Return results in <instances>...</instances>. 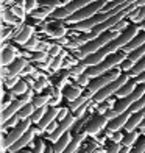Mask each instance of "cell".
<instances>
[{"label": "cell", "instance_id": "bcb514c9", "mask_svg": "<svg viewBox=\"0 0 145 153\" xmlns=\"http://www.w3.org/2000/svg\"><path fill=\"white\" fill-rule=\"evenodd\" d=\"M89 102H91V100H89ZM89 102H87V103H84V105H83L81 108H78L77 111H75V117H77V119H81V117L84 116V113H86L87 108H89Z\"/></svg>", "mask_w": 145, "mask_h": 153}, {"label": "cell", "instance_id": "4dcf8cb0", "mask_svg": "<svg viewBox=\"0 0 145 153\" xmlns=\"http://www.w3.org/2000/svg\"><path fill=\"white\" fill-rule=\"evenodd\" d=\"M139 134H141V131H129V133L125 134V139H123V145L125 147H133L134 142H137V139H139Z\"/></svg>", "mask_w": 145, "mask_h": 153}, {"label": "cell", "instance_id": "d6986e66", "mask_svg": "<svg viewBox=\"0 0 145 153\" xmlns=\"http://www.w3.org/2000/svg\"><path fill=\"white\" fill-rule=\"evenodd\" d=\"M63 95L69 102H73V100H77L78 97L83 95V89H81V86H67V88L63 89Z\"/></svg>", "mask_w": 145, "mask_h": 153}, {"label": "cell", "instance_id": "ac0fdd59", "mask_svg": "<svg viewBox=\"0 0 145 153\" xmlns=\"http://www.w3.org/2000/svg\"><path fill=\"white\" fill-rule=\"evenodd\" d=\"M136 88H137L136 80H129L127 85H123L119 91L115 92V97H117V99H125V97H128L129 94H133L136 91Z\"/></svg>", "mask_w": 145, "mask_h": 153}, {"label": "cell", "instance_id": "ab89813d", "mask_svg": "<svg viewBox=\"0 0 145 153\" xmlns=\"http://www.w3.org/2000/svg\"><path fill=\"white\" fill-rule=\"evenodd\" d=\"M10 10L13 11V14H14L16 17H19L20 20H24V19H25V14H27V13H25V10H24L22 6H20V5H16V6H11Z\"/></svg>", "mask_w": 145, "mask_h": 153}, {"label": "cell", "instance_id": "d4e9b609", "mask_svg": "<svg viewBox=\"0 0 145 153\" xmlns=\"http://www.w3.org/2000/svg\"><path fill=\"white\" fill-rule=\"evenodd\" d=\"M87 66L84 64L83 61H80V62H77L75 66H72V67H69L67 71H69V74H70V76H75V78H78L80 75H83L86 71H87Z\"/></svg>", "mask_w": 145, "mask_h": 153}, {"label": "cell", "instance_id": "ee69618b", "mask_svg": "<svg viewBox=\"0 0 145 153\" xmlns=\"http://www.w3.org/2000/svg\"><path fill=\"white\" fill-rule=\"evenodd\" d=\"M109 137H111L112 142H123V139H125V133H122V131H114V133L109 134Z\"/></svg>", "mask_w": 145, "mask_h": 153}, {"label": "cell", "instance_id": "74e56055", "mask_svg": "<svg viewBox=\"0 0 145 153\" xmlns=\"http://www.w3.org/2000/svg\"><path fill=\"white\" fill-rule=\"evenodd\" d=\"M48 85H50V81H48V78L42 75V76H41V78L36 81V85H34V88H33V89H34V91H38V92H39V91H42L44 88H47Z\"/></svg>", "mask_w": 145, "mask_h": 153}, {"label": "cell", "instance_id": "603a6c76", "mask_svg": "<svg viewBox=\"0 0 145 153\" xmlns=\"http://www.w3.org/2000/svg\"><path fill=\"white\" fill-rule=\"evenodd\" d=\"M72 139H73V137H72V134L67 131V133H66L63 137H61L58 142H55V145H53L55 153H63V152H64V150L69 147V144L72 142Z\"/></svg>", "mask_w": 145, "mask_h": 153}, {"label": "cell", "instance_id": "d590c367", "mask_svg": "<svg viewBox=\"0 0 145 153\" xmlns=\"http://www.w3.org/2000/svg\"><path fill=\"white\" fill-rule=\"evenodd\" d=\"M39 44H41V41H39L36 36H33V38L28 41V42L24 45V47H25V50H28V52H38Z\"/></svg>", "mask_w": 145, "mask_h": 153}, {"label": "cell", "instance_id": "5b68a950", "mask_svg": "<svg viewBox=\"0 0 145 153\" xmlns=\"http://www.w3.org/2000/svg\"><path fill=\"white\" fill-rule=\"evenodd\" d=\"M129 78H131V76H129L127 72L122 74L115 81L109 83V85H108L106 88H103L98 94H95V95H94V102H95V103H103L105 100H108L111 95H115V92L119 91L123 85H127V83L129 81Z\"/></svg>", "mask_w": 145, "mask_h": 153}, {"label": "cell", "instance_id": "db71d44e", "mask_svg": "<svg viewBox=\"0 0 145 153\" xmlns=\"http://www.w3.org/2000/svg\"><path fill=\"white\" fill-rule=\"evenodd\" d=\"M131 149H133V147H125V145H123L122 150H120L119 153H129V152H131Z\"/></svg>", "mask_w": 145, "mask_h": 153}, {"label": "cell", "instance_id": "f35d334b", "mask_svg": "<svg viewBox=\"0 0 145 153\" xmlns=\"http://www.w3.org/2000/svg\"><path fill=\"white\" fill-rule=\"evenodd\" d=\"M64 56H66V53L63 52L59 55V56H56V58H53V62H52V69L53 71H59L61 67H63V62H64Z\"/></svg>", "mask_w": 145, "mask_h": 153}, {"label": "cell", "instance_id": "8fae6325", "mask_svg": "<svg viewBox=\"0 0 145 153\" xmlns=\"http://www.w3.org/2000/svg\"><path fill=\"white\" fill-rule=\"evenodd\" d=\"M33 33H34V30H33L31 25H20V27H17V30H16L14 41L17 44H20V45H25L34 36Z\"/></svg>", "mask_w": 145, "mask_h": 153}, {"label": "cell", "instance_id": "5bb4252c", "mask_svg": "<svg viewBox=\"0 0 145 153\" xmlns=\"http://www.w3.org/2000/svg\"><path fill=\"white\" fill-rule=\"evenodd\" d=\"M36 133H38V130H33V128H30V130L27 131V133H25L22 137L19 139L17 142H14V144H13L11 147H10L11 153H16V152H19V150H22L24 147H27V145H28V144L33 141V139H34V134H36Z\"/></svg>", "mask_w": 145, "mask_h": 153}, {"label": "cell", "instance_id": "4fadbf2b", "mask_svg": "<svg viewBox=\"0 0 145 153\" xmlns=\"http://www.w3.org/2000/svg\"><path fill=\"white\" fill-rule=\"evenodd\" d=\"M25 105H27V103H25V102H24L22 99H19V100H14V102H13V103H11V105H10L8 108L2 111V122L5 123L6 120H10L11 117H14V116H16V114H17L19 111L22 109V108H24Z\"/></svg>", "mask_w": 145, "mask_h": 153}, {"label": "cell", "instance_id": "f1b7e54d", "mask_svg": "<svg viewBox=\"0 0 145 153\" xmlns=\"http://www.w3.org/2000/svg\"><path fill=\"white\" fill-rule=\"evenodd\" d=\"M28 86H30V85L27 83V80H20L17 85L11 89V92L14 94V95H24V94H27V92L30 91Z\"/></svg>", "mask_w": 145, "mask_h": 153}, {"label": "cell", "instance_id": "1f68e13d", "mask_svg": "<svg viewBox=\"0 0 145 153\" xmlns=\"http://www.w3.org/2000/svg\"><path fill=\"white\" fill-rule=\"evenodd\" d=\"M133 22L136 24H142L145 20V6H141V8H137L134 13H131V14L128 16Z\"/></svg>", "mask_w": 145, "mask_h": 153}, {"label": "cell", "instance_id": "f6af8a7d", "mask_svg": "<svg viewBox=\"0 0 145 153\" xmlns=\"http://www.w3.org/2000/svg\"><path fill=\"white\" fill-rule=\"evenodd\" d=\"M20 119H19V117L17 116H14V117H11V119L10 120H6L5 123H3V130H6V128H14V127H17V122H19Z\"/></svg>", "mask_w": 145, "mask_h": 153}, {"label": "cell", "instance_id": "681fc988", "mask_svg": "<svg viewBox=\"0 0 145 153\" xmlns=\"http://www.w3.org/2000/svg\"><path fill=\"white\" fill-rule=\"evenodd\" d=\"M34 72H36V69H34L31 64H28L25 69H24V72H22V76H27V75H33Z\"/></svg>", "mask_w": 145, "mask_h": 153}, {"label": "cell", "instance_id": "836d02e7", "mask_svg": "<svg viewBox=\"0 0 145 153\" xmlns=\"http://www.w3.org/2000/svg\"><path fill=\"white\" fill-rule=\"evenodd\" d=\"M47 111H48V106H42V108H38L36 111L33 113V116H31V120L34 122V123H39L41 120H42V117L47 114Z\"/></svg>", "mask_w": 145, "mask_h": 153}, {"label": "cell", "instance_id": "b9f144b4", "mask_svg": "<svg viewBox=\"0 0 145 153\" xmlns=\"http://www.w3.org/2000/svg\"><path fill=\"white\" fill-rule=\"evenodd\" d=\"M61 53H63V48H61V45H59V44H53V45H52V48L48 50V55H50L52 58L59 56Z\"/></svg>", "mask_w": 145, "mask_h": 153}, {"label": "cell", "instance_id": "7bdbcfd3", "mask_svg": "<svg viewBox=\"0 0 145 153\" xmlns=\"http://www.w3.org/2000/svg\"><path fill=\"white\" fill-rule=\"evenodd\" d=\"M134 64H136V62H133V61H131L129 58H127V59L123 61V62H122V64H120L119 67L122 69V72H129L131 69L134 67Z\"/></svg>", "mask_w": 145, "mask_h": 153}, {"label": "cell", "instance_id": "30bf717a", "mask_svg": "<svg viewBox=\"0 0 145 153\" xmlns=\"http://www.w3.org/2000/svg\"><path fill=\"white\" fill-rule=\"evenodd\" d=\"M133 116V113L128 109V111H125L123 114H120V116H117L114 120H111L109 122V125H108V131H106V136H109L111 133H114V131H119L120 128H125V125H127V122L129 120V117Z\"/></svg>", "mask_w": 145, "mask_h": 153}, {"label": "cell", "instance_id": "7a4b0ae2", "mask_svg": "<svg viewBox=\"0 0 145 153\" xmlns=\"http://www.w3.org/2000/svg\"><path fill=\"white\" fill-rule=\"evenodd\" d=\"M128 55H129V53H127L125 50L115 52V53H112V55H109V56H108L105 61H101L100 64H97V66H94V67H89L86 72H87V75L91 76V78H97V76L103 75V74L108 72V71H112V67L120 66L122 62L128 58Z\"/></svg>", "mask_w": 145, "mask_h": 153}, {"label": "cell", "instance_id": "e575fe53", "mask_svg": "<svg viewBox=\"0 0 145 153\" xmlns=\"http://www.w3.org/2000/svg\"><path fill=\"white\" fill-rule=\"evenodd\" d=\"M39 8V2L38 0H25V5H24V10L27 14H31L33 11H36Z\"/></svg>", "mask_w": 145, "mask_h": 153}, {"label": "cell", "instance_id": "2e32d148", "mask_svg": "<svg viewBox=\"0 0 145 153\" xmlns=\"http://www.w3.org/2000/svg\"><path fill=\"white\" fill-rule=\"evenodd\" d=\"M145 119V108L137 111V113H133V116L129 117V120L127 122L125 125V130L127 133H129V131H134L136 128H139V125L142 123V120Z\"/></svg>", "mask_w": 145, "mask_h": 153}, {"label": "cell", "instance_id": "816d5d0a", "mask_svg": "<svg viewBox=\"0 0 145 153\" xmlns=\"http://www.w3.org/2000/svg\"><path fill=\"white\" fill-rule=\"evenodd\" d=\"M58 127H59V123H58V122H52L50 125H48V128H47L45 131H47V133H48V134H52V133H53V131H55V130H56V128H58Z\"/></svg>", "mask_w": 145, "mask_h": 153}, {"label": "cell", "instance_id": "9a60e30c", "mask_svg": "<svg viewBox=\"0 0 145 153\" xmlns=\"http://www.w3.org/2000/svg\"><path fill=\"white\" fill-rule=\"evenodd\" d=\"M16 59H17L16 48H14V47H8L6 44H3V47H2V66H3V67H8V66H11Z\"/></svg>", "mask_w": 145, "mask_h": 153}, {"label": "cell", "instance_id": "8d00e7d4", "mask_svg": "<svg viewBox=\"0 0 145 153\" xmlns=\"http://www.w3.org/2000/svg\"><path fill=\"white\" fill-rule=\"evenodd\" d=\"M91 80H92V78L87 75V72H84L83 75H80L78 78H77V85L81 86V88H87L89 85H91Z\"/></svg>", "mask_w": 145, "mask_h": 153}, {"label": "cell", "instance_id": "ba28073f", "mask_svg": "<svg viewBox=\"0 0 145 153\" xmlns=\"http://www.w3.org/2000/svg\"><path fill=\"white\" fill-rule=\"evenodd\" d=\"M77 120H78V119L75 117V114H73V116H72V114H69L63 122H59V127L55 130L52 134H48V139H50L52 142H58L59 139L63 137L69 130H72V128H73V125H75V122H77Z\"/></svg>", "mask_w": 145, "mask_h": 153}, {"label": "cell", "instance_id": "7c38bea8", "mask_svg": "<svg viewBox=\"0 0 145 153\" xmlns=\"http://www.w3.org/2000/svg\"><path fill=\"white\" fill-rule=\"evenodd\" d=\"M59 113H61V108H58V106H50V108H48L47 114L42 117V120L38 123V130L41 131V133H42V131H45L52 122H55V120L58 119Z\"/></svg>", "mask_w": 145, "mask_h": 153}, {"label": "cell", "instance_id": "52a82bcc", "mask_svg": "<svg viewBox=\"0 0 145 153\" xmlns=\"http://www.w3.org/2000/svg\"><path fill=\"white\" fill-rule=\"evenodd\" d=\"M67 24L64 20H59V19H50L48 22H45L42 27H44V31L48 34L50 38H55V39H61L67 34Z\"/></svg>", "mask_w": 145, "mask_h": 153}, {"label": "cell", "instance_id": "83f0119b", "mask_svg": "<svg viewBox=\"0 0 145 153\" xmlns=\"http://www.w3.org/2000/svg\"><path fill=\"white\" fill-rule=\"evenodd\" d=\"M50 100H52V92H50V94H44V95H38V97H34L31 103H33V105L36 106V109H38V108L47 106L48 103H50Z\"/></svg>", "mask_w": 145, "mask_h": 153}, {"label": "cell", "instance_id": "4316f807", "mask_svg": "<svg viewBox=\"0 0 145 153\" xmlns=\"http://www.w3.org/2000/svg\"><path fill=\"white\" fill-rule=\"evenodd\" d=\"M144 72H145V56H144L142 59L137 61L136 64H134V67L131 69L129 72H127V74H128L129 76H133V78H137V76H139L141 74H144Z\"/></svg>", "mask_w": 145, "mask_h": 153}, {"label": "cell", "instance_id": "44dd1931", "mask_svg": "<svg viewBox=\"0 0 145 153\" xmlns=\"http://www.w3.org/2000/svg\"><path fill=\"white\" fill-rule=\"evenodd\" d=\"M28 66V61H27L25 58H17L13 64L8 67L10 69V75H22L24 69Z\"/></svg>", "mask_w": 145, "mask_h": 153}, {"label": "cell", "instance_id": "f5cc1de1", "mask_svg": "<svg viewBox=\"0 0 145 153\" xmlns=\"http://www.w3.org/2000/svg\"><path fill=\"white\" fill-rule=\"evenodd\" d=\"M136 83H137V85H142V83H145V72L137 76V78H136Z\"/></svg>", "mask_w": 145, "mask_h": 153}, {"label": "cell", "instance_id": "9f6ffc18", "mask_svg": "<svg viewBox=\"0 0 145 153\" xmlns=\"http://www.w3.org/2000/svg\"><path fill=\"white\" fill-rule=\"evenodd\" d=\"M44 153H55V149H53V147H47Z\"/></svg>", "mask_w": 145, "mask_h": 153}, {"label": "cell", "instance_id": "484cf974", "mask_svg": "<svg viewBox=\"0 0 145 153\" xmlns=\"http://www.w3.org/2000/svg\"><path fill=\"white\" fill-rule=\"evenodd\" d=\"M34 111H36V106H34L33 103H28V105H25V106H24L22 109H20L16 116L19 117L20 120H25V119H30V117L33 116Z\"/></svg>", "mask_w": 145, "mask_h": 153}, {"label": "cell", "instance_id": "e0dca14e", "mask_svg": "<svg viewBox=\"0 0 145 153\" xmlns=\"http://www.w3.org/2000/svg\"><path fill=\"white\" fill-rule=\"evenodd\" d=\"M145 44V30H142L137 36L131 41V42L128 44V45H125L123 47V50H125L127 53H131V52H134L136 48H139V47H142Z\"/></svg>", "mask_w": 145, "mask_h": 153}, {"label": "cell", "instance_id": "7402d4cb", "mask_svg": "<svg viewBox=\"0 0 145 153\" xmlns=\"http://www.w3.org/2000/svg\"><path fill=\"white\" fill-rule=\"evenodd\" d=\"M86 136H87V134L84 133V131H83V133H78L77 136L72 139V142L69 144V147H67L63 153H77V152H78V147L81 145V142L84 141V137H86Z\"/></svg>", "mask_w": 145, "mask_h": 153}, {"label": "cell", "instance_id": "8992f818", "mask_svg": "<svg viewBox=\"0 0 145 153\" xmlns=\"http://www.w3.org/2000/svg\"><path fill=\"white\" fill-rule=\"evenodd\" d=\"M31 123H33V120H31V117L30 119H25V120H20V123L17 125V127H14L10 133H8V136H6L5 139H3V144H2V149H3V152H6L14 142H17L20 137H22L27 131H28L30 128H31Z\"/></svg>", "mask_w": 145, "mask_h": 153}, {"label": "cell", "instance_id": "d6a6232c", "mask_svg": "<svg viewBox=\"0 0 145 153\" xmlns=\"http://www.w3.org/2000/svg\"><path fill=\"white\" fill-rule=\"evenodd\" d=\"M48 58H50V55H48L47 52H36L34 55L30 56V59L33 62H38V64H41V62H47Z\"/></svg>", "mask_w": 145, "mask_h": 153}, {"label": "cell", "instance_id": "60d3db41", "mask_svg": "<svg viewBox=\"0 0 145 153\" xmlns=\"http://www.w3.org/2000/svg\"><path fill=\"white\" fill-rule=\"evenodd\" d=\"M19 81H20V78H19L17 75H10L8 78H5V86L8 88V89H13Z\"/></svg>", "mask_w": 145, "mask_h": 153}, {"label": "cell", "instance_id": "c3c4849f", "mask_svg": "<svg viewBox=\"0 0 145 153\" xmlns=\"http://www.w3.org/2000/svg\"><path fill=\"white\" fill-rule=\"evenodd\" d=\"M45 149H47V147H44V141H41V139H39V141L36 142V145H34L33 153H44Z\"/></svg>", "mask_w": 145, "mask_h": 153}, {"label": "cell", "instance_id": "ffe728a7", "mask_svg": "<svg viewBox=\"0 0 145 153\" xmlns=\"http://www.w3.org/2000/svg\"><path fill=\"white\" fill-rule=\"evenodd\" d=\"M56 11L55 8H52V6H39V8L36 10V11H33L31 13V16L34 17V19H38V20H44V19H47V17H52V14Z\"/></svg>", "mask_w": 145, "mask_h": 153}, {"label": "cell", "instance_id": "7dc6e473", "mask_svg": "<svg viewBox=\"0 0 145 153\" xmlns=\"http://www.w3.org/2000/svg\"><path fill=\"white\" fill-rule=\"evenodd\" d=\"M120 150H122V145H120L119 142H112V144L108 147L106 153H119Z\"/></svg>", "mask_w": 145, "mask_h": 153}, {"label": "cell", "instance_id": "f907efd6", "mask_svg": "<svg viewBox=\"0 0 145 153\" xmlns=\"http://www.w3.org/2000/svg\"><path fill=\"white\" fill-rule=\"evenodd\" d=\"M67 116H69V108H61V113H59V116H58V120L63 122Z\"/></svg>", "mask_w": 145, "mask_h": 153}, {"label": "cell", "instance_id": "6da1fadb", "mask_svg": "<svg viewBox=\"0 0 145 153\" xmlns=\"http://www.w3.org/2000/svg\"><path fill=\"white\" fill-rule=\"evenodd\" d=\"M119 36H120V33L112 31V30H108L106 33L100 34L97 39H94V41H91V42L84 44L81 48H78V52L75 53V58H78L80 61H83L86 56H89V55H92V53H95V52H98L100 48H103L105 45H108L109 42H112V41L117 39Z\"/></svg>", "mask_w": 145, "mask_h": 153}, {"label": "cell", "instance_id": "3957f363", "mask_svg": "<svg viewBox=\"0 0 145 153\" xmlns=\"http://www.w3.org/2000/svg\"><path fill=\"white\" fill-rule=\"evenodd\" d=\"M108 3H109V0H97V2L84 6V8H81L80 11H77L75 14H72L69 19H66L64 22L67 25H75L78 22H83V20H86L89 17H94L95 14H98V13L105 8Z\"/></svg>", "mask_w": 145, "mask_h": 153}, {"label": "cell", "instance_id": "11a10c76", "mask_svg": "<svg viewBox=\"0 0 145 153\" xmlns=\"http://www.w3.org/2000/svg\"><path fill=\"white\" fill-rule=\"evenodd\" d=\"M136 6L141 8V6H145V0H136Z\"/></svg>", "mask_w": 145, "mask_h": 153}, {"label": "cell", "instance_id": "9c48e42d", "mask_svg": "<svg viewBox=\"0 0 145 153\" xmlns=\"http://www.w3.org/2000/svg\"><path fill=\"white\" fill-rule=\"evenodd\" d=\"M106 125H109V119H108L105 114H98L97 117H94L91 122H87V123H86L84 133L89 134V136H95V134H98L100 131L105 130V128H106Z\"/></svg>", "mask_w": 145, "mask_h": 153}, {"label": "cell", "instance_id": "277c9868", "mask_svg": "<svg viewBox=\"0 0 145 153\" xmlns=\"http://www.w3.org/2000/svg\"><path fill=\"white\" fill-rule=\"evenodd\" d=\"M120 72H122V69L119 67V69H112V71H109L108 74H103L100 76H97V78H92L91 85L87 86L86 95H89L91 99H94L95 94H98L103 88H106L109 83H112V81H115L117 78H119V76L122 75Z\"/></svg>", "mask_w": 145, "mask_h": 153}, {"label": "cell", "instance_id": "f546056e", "mask_svg": "<svg viewBox=\"0 0 145 153\" xmlns=\"http://www.w3.org/2000/svg\"><path fill=\"white\" fill-rule=\"evenodd\" d=\"M89 100H91V97H89V95H86V94H83L81 97H78L77 100H73V102H70V103H69V109H72L73 113H75V111H77L78 108H81V106L84 105V103H87Z\"/></svg>", "mask_w": 145, "mask_h": 153}, {"label": "cell", "instance_id": "cb8c5ba5", "mask_svg": "<svg viewBox=\"0 0 145 153\" xmlns=\"http://www.w3.org/2000/svg\"><path fill=\"white\" fill-rule=\"evenodd\" d=\"M2 17H3V22H5V24H10V25H13V27H20V25H24V24H22V20L13 14V11H11V10L3 8V11H2Z\"/></svg>", "mask_w": 145, "mask_h": 153}]
</instances>
